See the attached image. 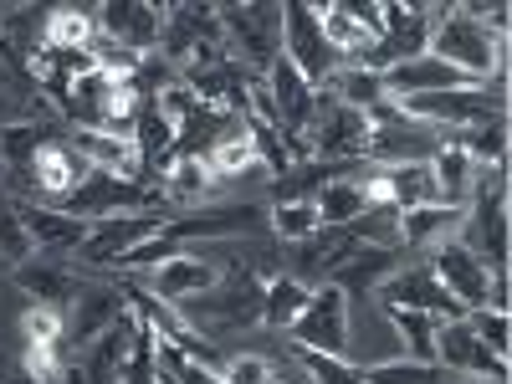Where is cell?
<instances>
[{"label":"cell","mask_w":512,"mask_h":384,"mask_svg":"<svg viewBox=\"0 0 512 384\" xmlns=\"http://www.w3.org/2000/svg\"><path fill=\"white\" fill-rule=\"evenodd\" d=\"M180 318L200 333V338H216V333H231V328H246L262 318V282L251 272H236V277H221L210 292L200 297H185L180 303Z\"/></svg>","instance_id":"cell-1"},{"label":"cell","mask_w":512,"mask_h":384,"mask_svg":"<svg viewBox=\"0 0 512 384\" xmlns=\"http://www.w3.org/2000/svg\"><path fill=\"white\" fill-rule=\"evenodd\" d=\"M431 57H441V62H451L456 72L487 82L492 72H497V77L507 72V36H492L482 21L461 16V11L451 6V16L431 31Z\"/></svg>","instance_id":"cell-2"},{"label":"cell","mask_w":512,"mask_h":384,"mask_svg":"<svg viewBox=\"0 0 512 384\" xmlns=\"http://www.w3.org/2000/svg\"><path fill=\"white\" fill-rule=\"evenodd\" d=\"M446 16H451V6H400V0H390V6H384V36L359 57V67L390 72L410 57H425L431 52V31Z\"/></svg>","instance_id":"cell-3"},{"label":"cell","mask_w":512,"mask_h":384,"mask_svg":"<svg viewBox=\"0 0 512 384\" xmlns=\"http://www.w3.org/2000/svg\"><path fill=\"white\" fill-rule=\"evenodd\" d=\"M216 21L241 67L267 72L282 57V6H216Z\"/></svg>","instance_id":"cell-4"},{"label":"cell","mask_w":512,"mask_h":384,"mask_svg":"<svg viewBox=\"0 0 512 384\" xmlns=\"http://www.w3.org/2000/svg\"><path fill=\"white\" fill-rule=\"evenodd\" d=\"M369 134H374V123L364 108H349V103H338V98H318L313 108V123H308V159H349V154H364L369 149Z\"/></svg>","instance_id":"cell-5"},{"label":"cell","mask_w":512,"mask_h":384,"mask_svg":"<svg viewBox=\"0 0 512 384\" xmlns=\"http://www.w3.org/2000/svg\"><path fill=\"white\" fill-rule=\"evenodd\" d=\"M374 297L384 308H410V313H431V318H441V323H461L466 318V308L456 303V297L436 282V272H431V262H415V267H395L390 277H384L379 287H374Z\"/></svg>","instance_id":"cell-6"},{"label":"cell","mask_w":512,"mask_h":384,"mask_svg":"<svg viewBox=\"0 0 512 384\" xmlns=\"http://www.w3.org/2000/svg\"><path fill=\"white\" fill-rule=\"evenodd\" d=\"M282 57L303 72L313 88L323 82L328 88V77L344 67V57H338L328 41H323V31H318V16H313V6H303V0H292V6H282Z\"/></svg>","instance_id":"cell-7"},{"label":"cell","mask_w":512,"mask_h":384,"mask_svg":"<svg viewBox=\"0 0 512 384\" xmlns=\"http://www.w3.org/2000/svg\"><path fill=\"white\" fill-rule=\"evenodd\" d=\"M431 272H436V282L456 297L466 313H477V308L492 303V272H487V262L477 256V246H466V241H456V236L436 241Z\"/></svg>","instance_id":"cell-8"},{"label":"cell","mask_w":512,"mask_h":384,"mask_svg":"<svg viewBox=\"0 0 512 384\" xmlns=\"http://www.w3.org/2000/svg\"><path fill=\"white\" fill-rule=\"evenodd\" d=\"M292 333H297V344L313 349V354H344L349 349V292L333 287V282L313 287L308 308L297 313Z\"/></svg>","instance_id":"cell-9"},{"label":"cell","mask_w":512,"mask_h":384,"mask_svg":"<svg viewBox=\"0 0 512 384\" xmlns=\"http://www.w3.org/2000/svg\"><path fill=\"white\" fill-rule=\"evenodd\" d=\"M57 210L77 221H108V216H134V210H154V190L134 185V180H118V175H93L82 180Z\"/></svg>","instance_id":"cell-10"},{"label":"cell","mask_w":512,"mask_h":384,"mask_svg":"<svg viewBox=\"0 0 512 384\" xmlns=\"http://www.w3.org/2000/svg\"><path fill=\"white\" fill-rule=\"evenodd\" d=\"M93 16H98V31L108 36V47L139 52V57L164 31V6H149V0H108V6H98Z\"/></svg>","instance_id":"cell-11"},{"label":"cell","mask_w":512,"mask_h":384,"mask_svg":"<svg viewBox=\"0 0 512 384\" xmlns=\"http://www.w3.org/2000/svg\"><path fill=\"white\" fill-rule=\"evenodd\" d=\"M436 364L446 374H472V379H502L507 384V359H497L482 338L472 333V323H441L436 328Z\"/></svg>","instance_id":"cell-12"},{"label":"cell","mask_w":512,"mask_h":384,"mask_svg":"<svg viewBox=\"0 0 512 384\" xmlns=\"http://www.w3.org/2000/svg\"><path fill=\"white\" fill-rule=\"evenodd\" d=\"M164 226L159 210H134V216H108L98 226H88V241L77 246V256H88V262H123L134 246H144L154 231Z\"/></svg>","instance_id":"cell-13"},{"label":"cell","mask_w":512,"mask_h":384,"mask_svg":"<svg viewBox=\"0 0 512 384\" xmlns=\"http://www.w3.org/2000/svg\"><path fill=\"white\" fill-rule=\"evenodd\" d=\"M221 282V267L216 262H205V256H195V251H175V256H164V262H154V272H149V287L144 292H154L159 303H185V297H200V292H210Z\"/></svg>","instance_id":"cell-14"},{"label":"cell","mask_w":512,"mask_h":384,"mask_svg":"<svg viewBox=\"0 0 512 384\" xmlns=\"http://www.w3.org/2000/svg\"><path fill=\"white\" fill-rule=\"evenodd\" d=\"M436 149H441V134H436V128L400 118V123L374 128L364 154H369L374 164H431V159H436Z\"/></svg>","instance_id":"cell-15"},{"label":"cell","mask_w":512,"mask_h":384,"mask_svg":"<svg viewBox=\"0 0 512 384\" xmlns=\"http://www.w3.org/2000/svg\"><path fill=\"white\" fill-rule=\"evenodd\" d=\"M88 175H93L88 159H82L72 144H41V154L31 164V185L41 190V200H52V205H62Z\"/></svg>","instance_id":"cell-16"},{"label":"cell","mask_w":512,"mask_h":384,"mask_svg":"<svg viewBox=\"0 0 512 384\" xmlns=\"http://www.w3.org/2000/svg\"><path fill=\"white\" fill-rule=\"evenodd\" d=\"M477 241H482V262H487V272L492 277H507V185L497 180V185H477Z\"/></svg>","instance_id":"cell-17"},{"label":"cell","mask_w":512,"mask_h":384,"mask_svg":"<svg viewBox=\"0 0 512 384\" xmlns=\"http://www.w3.org/2000/svg\"><path fill=\"white\" fill-rule=\"evenodd\" d=\"M67 144H72L82 159H88V169H98V175H118V180H134V185H139L144 154H139L134 139H113V134H93V128H77Z\"/></svg>","instance_id":"cell-18"},{"label":"cell","mask_w":512,"mask_h":384,"mask_svg":"<svg viewBox=\"0 0 512 384\" xmlns=\"http://www.w3.org/2000/svg\"><path fill=\"white\" fill-rule=\"evenodd\" d=\"M16 216H21L31 246H41V251H77L82 241H88V221L67 216V210H52V205H21V200H16Z\"/></svg>","instance_id":"cell-19"},{"label":"cell","mask_w":512,"mask_h":384,"mask_svg":"<svg viewBox=\"0 0 512 384\" xmlns=\"http://www.w3.org/2000/svg\"><path fill=\"white\" fill-rule=\"evenodd\" d=\"M123 313H128L123 287H88V282H82L77 308H72V323H67V344H93V338H98L108 323H118Z\"/></svg>","instance_id":"cell-20"},{"label":"cell","mask_w":512,"mask_h":384,"mask_svg":"<svg viewBox=\"0 0 512 384\" xmlns=\"http://www.w3.org/2000/svg\"><path fill=\"white\" fill-rule=\"evenodd\" d=\"M134 328H139V313H134V308H128L118 323H108V328L93 338L88 364H82V379H88V384H118L123 359H128V344H134Z\"/></svg>","instance_id":"cell-21"},{"label":"cell","mask_w":512,"mask_h":384,"mask_svg":"<svg viewBox=\"0 0 512 384\" xmlns=\"http://www.w3.org/2000/svg\"><path fill=\"white\" fill-rule=\"evenodd\" d=\"M431 175H436L441 205H461V210H466V200H472L477 185H482V164H477L472 154H461L456 144H441L436 159H431Z\"/></svg>","instance_id":"cell-22"},{"label":"cell","mask_w":512,"mask_h":384,"mask_svg":"<svg viewBox=\"0 0 512 384\" xmlns=\"http://www.w3.org/2000/svg\"><path fill=\"white\" fill-rule=\"evenodd\" d=\"M441 144H456L461 154H472L482 169H497L502 175V164H507V113H492L482 123L456 128V134H441Z\"/></svg>","instance_id":"cell-23"},{"label":"cell","mask_w":512,"mask_h":384,"mask_svg":"<svg viewBox=\"0 0 512 384\" xmlns=\"http://www.w3.org/2000/svg\"><path fill=\"white\" fill-rule=\"evenodd\" d=\"M16 287L26 297H36V303H47V308H67V303H77L82 277L57 267V262H21L16 267Z\"/></svg>","instance_id":"cell-24"},{"label":"cell","mask_w":512,"mask_h":384,"mask_svg":"<svg viewBox=\"0 0 512 384\" xmlns=\"http://www.w3.org/2000/svg\"><path fill=\"white\" fill-rule=\"evenodd\" d=\"M313 16H318V31H323V41L338 52V57H349V62H359L369 47H374V36L359 26V16L349 11V0H333V6H313Z\"/></svg>","instance_id":"cell-25"},{"label":"cell","mask_w":512,"mask_h":384,"mask_svg":"<svg viewBox=\"0 0 512 384\" xmlns=\"http://www.w3.org/2000/svg\"><path fill=\"white\" fill-rule=\"evenodd\" d=\"M93 31H98V16L82 11V6H57L41 26V47L47 52H93Z\"/></svg>","instance_id":"cell-26"},{"label":"cell","mask_w":512,"mask_h":384,"mask_svg":"<svg viewBox=\"0 0 512 384\" xmlns=\"http://www.w3.org/2000/svg\"><path fill=\"white\" fill-rule=\"evenodd\" d=\"M466 221L461 205H420L400 216V246H436Z\"/></svg>","instance_id":"cell-27"},{"label":"cell","mask_w":512,"mask_h":384,"mask_svg":"<svg viewBox=\"0 0 512 384\" xmlns=\"http://www.w3.org/2000/svg\"><path fill=\"white\" fill-rule=\"evenodd\" d=\"M313 205H318V221L323 226L344 231V226H354L364 210H369V195H364V180H323Z\"/></svg>","instance_id":"cell-28"},{"label":"cell","mask_w":512,"mask_h":384,"mask_svg":"<svg viewBox=\"0 0 512 384\" xmlns=\"http://www.w3.org/2000/svg\"><path fill=\"white\" fill-rule=\"evenodd\" d=\"M384 318H390V328L400 333L405 359H415V364H436V328H441V318H431V313H410V308H384Z\"/></svg>","instance_id":"cell-29"},{"label":"cell","mask_w":512,"mask_h":384,"mask_svg":"<svg viewBox=\"0 0 512 384\" xmlns=\"http://www.w3.org/2000/svg\"><path fill=\"white\" fill-rule=\"evenodd\" d=\"M41 139H52L41 123H6V128H0V164H6L16 180H31V164L41 154Z\"/></svg>","instance_id":"cell-30"},{"label":"cell","mask_w":512,"mask_h":384,"mask_svg":"<svg viewBox=\"0 0 512 384\" xmlns=\"http://www.w3.org/2000/svg\"><path fill=\"white\" fill-rule=\"evenodd\" d=\"M308 282L303 277H272L267 287H262V323H272V328H292L297 323V313L308 308Z\"/></svg>","instance_id":"cell-31"},{"label":"cell","mask_w":512,"mask_h":384,"mask_svg":"<svg viewBox=\"0 0 512 384\" xmlns=\"http://www.w3.org/2000/svg\"><path fill=\"white\" fill-rule=\"evenodd\" d=\"M221 180L210 175V164H205V154L195 159V154H180V159H169V200L175 205H200L210 190H216Z\"/></svg>","instance_id":"cell-32"},{"label":"cell","mask_w":512,"mask_h":384,"mask_svg":"<svg viewBox=\"0 0 512 384\" xmlns=\"http://www.w3.org/2000/svg\"><path fill=\"white\" fill-rule=\"evenodd\" d=\"M328 98L369 113V108L384 98V82H379V72H369V67H359V62H344V67L328 77Z\"/></svg>","instance_id":"cell-33"},{"label":"cell","mask_w":512,"mask_h":384,"mask_svg":"<svg viewBox=\"0 0 512 384\" xmlns=\"http://www.w3.org/2000/svg\"><path fill=\"white\" fill-rule=\"evenodd\" d=\"M395 272V251H384V246H359L354 262H344L333 272V287H344V292H359V287H379L384 277Z\"/></svg>","instance_id":"cell-34"},{"label":"cell","mask_w":512,"mask_h":384,"mask_svg":"<svg viewBox=\"0 0 512 384\" xmlns=\"http://www.w3.org/2000/svg\"><path fill=\"white\" fill-rule=\"evenodd\" d=\"M118 384H159V333L149 318H139V328H134V344H128Z\"/></svg>","instance_id":"cell-35"},{"label":"cell","mask_w":512,"mask_h":384,"mask_svg":"<svg viewBox=\"0 0 512 384\" xmlns=\"http://www.w3.org/2000/svg\"><path fill=\"white\" fill-rule=\"evenodd\" d=\"M134 144H139L144 164H164L175 154V123H169L149 98H144V113H139V128H134Z\"/></svg>","instance_id":"cell-36"},{"label":"cell","mask_w":512,"mask_h":384,"mask_svg":"<svg viewBox=\"0 0 512 384\" xmlns=\"http://www.w3.org/2000/svg\"><path fill=\"white\" fill-rule=\"evenodd\" d=\"M364 384H456L441 364H415V359H384L364 369Z\"/></svg>","instance_id":"cell-37"},{"label":"cell","mask_w":512,"mask_h":384,"mask_svg":"<svg viewBox=\"0 0 512 384\" xmlns=\"http://www.w3.org/2000/svg\"><path fill=\"white\" fill-rule=\"evenodd\" d=\"M359 246H384V251H395L400 246V210H390V205H369L364 216L354 221V226H344Z\"/></svg>","instance_id":"cell-38"},{"label":"cell","mask_w":512,"mask_h":384,"mask_svg":"<svg viewBox=\"0 0 512 384\" xmlns=\"http://www.w3.org/2000/svg\"><path fill=\"white\" fill-rule=\"evenodd\" d=\"M272 231L282 236V241H308L313 231H323V221H318V205L313 200H282L277 210H272Z\"/></svg>","instance_id":"cell-39"},{"label":"cell","mask_w":512,"mask_h":384,"mask_svg":"<svg viewBox=\"0 0 512 384\" xmlns=\"http://www.w3.org/2000/svg\"><path fill=\"white\" fill-rule=\"evenodd\" d=\"M21 328H26V344H67V313L62 308L31 303L26 318H21Z\"/></svg>","instance_id":"cell-40"},{"label":"cell","mask_w":512,"mask_h":384,"mask_svg":"<svg viewBox=\"0 0 512 384\" xmlns=\"http://www.w3.org/2000/svg\"><path fill=\"white\" fill-rule=\"evenodd\" d=\"M303 364H308L313 384H364V369L349 364L344 354H313V349H303Z\"/></svg>","instance_id":"cell-41"},{"label":"cell","mask_w":512,"mask_h":384,"mask_svg":"<svg viewBox=\"0 0 512 384\" xmlns=\"http://www.w3.org/2000/svg\"><path fill=\"white\" fill-rule=\"evenodd\" d=\"M466 323H472V333L482 338V344H487L497 359H507V344H512V323H507V313H497V308H477V313H466Z\"/></svg>","instance_id":"cell-42"},{"label":"cell","mask_w":512,"mask_h":384,"mask_svg":"<svg viewBox=\"0 0 512 384\" xmlns=\"http://www.w3.org/2000/svg\"><path fill=\"white\" fill-rule=\"evenodd\" d=\"M0 251H6V262H31V236H26V226H21V216H16V205H0Z\"/></svg>","instance_id":"cell-43"},{"label":"cell","mask_w":512,"mask_h":384,"mask_svg":"<svg viewBox=\"0 0 512 384\" xmlns=\"http://www.w3.org/2000/svg\"><path fill=\"white\" fill-rule=\"evenodd\" d=\"M221 384H272V359H262V354H241V359H221Z\"/></svg>","instance_id":"cell-44"},{"label":"cell","mask_w":512,"mask_h":384,"mask_svg":"<svg viewBox=\"0 0 512 384\" xmlns=\"http://www.w3.org/2000/svg\"><path fill=\"white\" fill-rule=\"evenodd\" d=\"M62 344H31L26 349V379L36 384H62Z\"/></svg>","instance_id":"cell-45"},{"label":"cell","mask_w":512,"mask_h":384,"mask_svg":"<svg viewBox=\"0 0 512 384\" xmlns=\"http://www.w3.org/2000/svg\"><path fill=\"white\" fill-rule=\"evenodd\" d=\"M472 384H502V379H472Z\"/></svg>","instance_id":"cell-46"}]
</instances>
